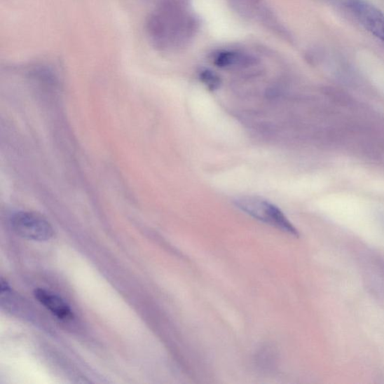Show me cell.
<instances>
[{
    "label": "cell",
    "mask_w": 384,
    "mask_h": 384,
    "mask_svg": "<svg viewBox=\"0 0 384 384\" xmlns=\"http://www.w3.org/2000/svg\"><path fill=\"white\" fill-rule=\"evenodd\" d=\"M188 18L177 5L164 2L147 19L148 36L157 48H175L191 34L192 24Z\"/></svg>",
    "instance_id": "6da1fadb"
},
{
    "label": "cell",
    "mask_w": 384,
    "mask_h": 384,
    "mask_svg": "<svg viewBox=\"0 0 384 384\" xmlns=\"http://www.w3.org/2000/svg\"><path fill=\"white\" fill-rule=\"evenodd\" d=\"M234 205L252 218L277 229L298 236V231L282 211L272 203L254 196H243L234 200Z\"/></svg>",
    "instance_id": "7a4b0ae2"
},
{
    "label": "cell",
    "mask_w": 384,
    "mask_h": 384,
    "mask_svg": "<svg viewBox=\"0 0 384 384\" xmlns=\"http://www.w3.org/2000/svg\"><path fill=\"white\" fill-rule=\"evenodd\" d=\"M11 224L18 236L29 240L48 241L55 234L50 222L35 212H17L11 219Z\"/></svg>",
    "instance_id": "3957f363"
},
{
    "label": "cell",
    "mask_w": 384,
    "mask_h": 384,
    "mask_svg": "<svg viewBox=\"0 0 384 384\" xmlns=\"http://www.w3.org/2000/svg\"><path fill=\"white\" fill-rule=\"evenodd\" d=\"M345 4L359 22L384 43V14L366 0H345Z\"/></svg>",
    "instance_id": "277c9868"
},
{
    "label": "cell",
    "mask_w": 384,
    "mask_h": 384,
    "mask_svg": "<svg viewBox=\"0 0 384 384\" xmlns=\"http://www.w3.org/2000/svg\"><path fill=\"white\" fill-rule=\"evenodd\" d=\"M34 296L42 306L57 318L63 321L72 318L73 313L70 306L57 294L45 288H38L34 292Z\"/></svg>",
    "instance_id": "5b68a950"
},
{
    "label": "cell",
    "mask_w": 384,
    "mask_h": 384,
    "mask_svg": "<svg viewBox=\"0 0 384 384\" xmlns=\"http://www.w3.org/2000/svg\"><path fill=\"white\" fill-rule=\"evenodd\" d=\"M252 60L247 57H244L239 53H224L216 60V63L220 67H234L250 65Z\"/></svg>",
    "instance_id": "8992f818"
},
{
    "label": "cell",
    "mask_w": 384,
    "mask_h": 384,
    "mask_svg": "<svg viewBox=\"0 0 384 384\" xmlns=\"http://www.w3.org/2000/svg\"><path fill=\"white\" fill-rule=\"evenodd\" d=\"M200 79L210 90L214 91L220 87V78L217 76V74L212 71H203L200 74Z\"/></svg>",
    "instance_id": "52a82bcc"
}]
</instances>
